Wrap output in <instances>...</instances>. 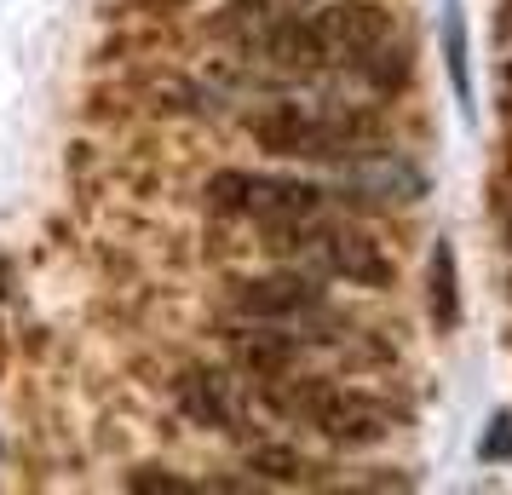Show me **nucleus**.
<instances>
[{
  "instance_id": "ddd939ff",
  "label": "nucleus",
  "mask_w": 512,
  "mask_h": 495,
  "mask_svg": "<svg viewBox=\"0 0 512 495\" xmlns=\"http://www.w3.org/2000/svg\"><path fill=\"white\" fill-rule=\"evenodd\" d=\"M507 81H512V64H507Z\"/></svg>"
},
{
  "instance_id": "9d476101",
  "label": "nucleus",
  "mask_w": 512,
  "mask_h": 495,
  "mask_svg": "<svg viewBox=\"0 0 512 495\" xmlns=\"http://www.w3.org/2000/svg\"><path fill=\"white\" fill-rule=\"evenodd\" d=\"M478 455H484V461H512V415H495V421H489Z\"/></svg>"
},
{
  "instance_id": "6e6552de",
  "label": "nucleus",
  "mask_w": 512,
  "mask_h": 495,
  "mask_svg": "<svg viewBox=\"0 0 512 495\" xmlns=\"http://www.w3.org/2000/svg\"><path fill=\"white\" fill-rule=\"evenodd\" d=\"M426 294H432V323H438V329H455V323H461V283H455V248H449V242L432 248Z\"/></svg>"
},
{
  "instance_id": "0eeeda50",
  "label": "nucleus",
  "mask_w": 512,
  "mask_h": 495,
  "mask_svg": "<svg viewBox=\"0 0 512 495\" xmlns=\"http://www.w3.org/2000/svg\"><path fill=\"white\" fill-rule=\"evenodd\" d=\"M173 398L196 426H213V432H236V403H231V380L219 369H185L173 380Z\"/></svg>"
},
{
  "instance_id": "39448f33",
  "label": "nucleus",
  "mask_w": 512,
  "mask_h": 495,
  "mask_svg": "<svg viewBox=\"0 0 512 495\" xmlns=\"http://www.w3.org/2000/svg\"><path fill=\"white\" fill-rule=\"evenodd\" d=\"M231 306L254 323H300L323 311V288L305 271H265V277H242L231 283Z\"/></svg>"
},
{
  "instance_id": "f03ea898",
  "label": "nucleus",
  "mask_w": 512,
  "mask_h": 495,
  "mask_svg": "<svg viewBox=\"0 0 512 495\" xmlns=\"http://www.w3.org/2000/svg\"><path fill=\"white\" fill-rule=\"evenodd\" d=\"M254 139L271 156H294V162H334L346 167L357 156H380L369 150L374 121L351 116V110H311V104H271L254 116Z\"/></svg>"
},
{
  "instance_id": "f257e3e1",
  "label": "nucleus",
  "mask_w": 512,
  "mask_h": 495,
  "mask_svg": "<svg viewBox=\"0 0 512 495\" xmlns=\"http://www.w3.org/2000/svg\"><path fill=\"white\" fill-rule=\"evenodd\" d=\"M265 242H271L277 260H300L317 277H340V283H357V288H392L397 283V265L386 260V248L363 225L328 219L323 208L305 213V219L265 225Z\"/></svg>"
},
{
  "instance_id": "9b49d317",
  "label": "nucleus",
  "mask_w": 512,
  "mask_h": 495,
  "mask_svg": "<svg viewBox=\"0 0 512 495\" xmlns=\"http://www.w3.org/2000/svg\"><path fill=\"white\" fill-rule=\"evenodd\" d=\"M127 484H133V490H162V495H179V490H190V478H167L162 467H144V472H133Z\"/></svg>"
},
{
  "instance_id": "423d86ee",
  "label": "nucleus",
  "mask_w": 512,
  "mask_h": 495,
  "mask_svg": "<svg viewBox=\"0 0 512 495\" xmlns=\"http://www.w3.org/2000/svg\"><path fill=\"white\" fill-rule=\"evenodd\" d=\"M225 352L242 375H259V380H277L282 369H294V357H300V340L294 334H282V323H265V329H236L225 340Z\"/></svg>"
},
{
  "instance_id": "20e7f679",
  "label": "nucleus",
  "mask_w": 512,
  "mask_h": 495,
  "mask_svg": "<svg viewBox=\"0 0 512 495\" xmlns=\"http://www.w3.org/2000/svg\"><path fill=\"white\" fill-rule=\"evenodd\" d=\"M213 213H236V219H259V225H282V219H305L328 202L323 185L311 179H288V173H248V167H225L208 179Z\"/></svg>"
},
{
  "instance_id": "1a4fd4ad",
  "label": "nucleus",
  "mask_w": 512,
  "mask_h": 495,
  "mask_svg": "<svg viewBox=\"0 0 512 495\" xmlns=\"http://www.w3.org/2000/svg\"><path fill=\"white\" fill-rule=\"evenodd\" d=\"M254 472H265V478H282V484H300L311 467H305L294 449H254Z\"/></svg>"
},
{
  "instance_id": "f8f14e48",
  "label": "nucleus",
  "mask_w": 512,
  "mask_h": 495,
  "mask_svg": "<svg viewBox=\"0 0 512 495\" xmlns=\"http://www.w3.org/2000/svg\"><path fill=\"white\" fill-rule=\"evenodd\" d=\"M501 242H507V254H512V219H507V225H501Z\"/></svg>"
},
{
  "instance_id": "7ed1b4c3",
  "label": "nucleus",
  "mask_w": 512,
  "mask_h": 495,
  "mask_svg": "<svg viewBox=\"0 0 512 495\" xmlns=\"http://www.w3.org/2000/svg\"><path fill=\"white\" fill-rule=\"evenodd\" d=\"M277 409L300 415L311 432H323L328 444L340 449H363V444H380L392 432V415L369 398V392H351V386H328V380H300V386H282L271 392Z\"/></svg>"
}]
</instances>
